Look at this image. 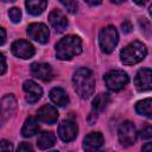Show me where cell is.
<instances>
[{
  "instance_id": "8fae6325",
  "label": "cell",
  "mask_w": 152,
  "mask_h": 152,
  "mask_svg": "<svg viewBox=\"0 0 152 152\" xmlns=\"http://www.w3.org/2000/svg\"><path fill=\"white\" fill-rule=\"evenodd\" d=\"M23 89L26 94V101L28 103H36L43 95V89L32 80H27L23 84Z\"/></svg>"
},
{
  "instance_id": "6da1fadb",
  "label": "cell",
  "mask_w": 152,
  "mask_h": 152,
  "mask_svg": "<svg viewBox=\"0 0 152 152\" xmlns=\"http://www.w3.org/2000/svg\"><path fill=\"white\" fill-rule=\"evenodd\" d=\"M72 83L76 93L82 99H88L94 94L95 78L93 72L87 68H80L74 72Z\"/></svg>"
},
{
  "instance_id": "7402d4cb",
  "label": "cell",
  "mask_w": 152,
  "mask_h": 152,
  "mask_svg": "<svg viewBox=\"0 0 152 152\" xmlns=\"http://www.w3.org/2000/svg\"><path fill=\"white\" fill-rule=\"evenodd\" d=\"M109 101H110V97H109V95L108 94H99L94 100H93V110H91V113H94V114H99L101 110H103L106 107H107V104L109 103Z\"/></svg>"
},
{
  "instance_id": "5b68a950",
  "label": "cell",
  "mask_w": 152,
  "mask_h": 152,
  "mask_svg": "<svg viewBox=\"0 0 152 152\" xmlns=\"http://www.w3.org/2000/svg\"><path fill=\"white\" fill-rule=\"evenodd\" d=\"M104 82L109 90L120 91L129 82V77L126 71L120 70V69H114V70L108 71L104 75Z\"/></svg>"
},
{
  "instance_id": "cb8c5ba5",
  "label": "cell",
  "mask_w": 152,
  "mask_h": 152,
  "mask_svg": "<svg viewBox=\"0 0 152 152\" xmlns=\"http://www.w3.org/2000/svg\"><path fill=\"white\" fill-rule=\"evenodd\" d=\"M139 134H140V138L141 139H145V140L152 139V126H150V125L145 126L144 128H141V131H140Z\"/></svg>"
},
{
  "instance_id": "f1b7e54d",
  "label": "cell",
  "mask_w": 152,
  "mask_h": 152,
  "mask_svg": "<svg viewBox=\"0 0 152 152\" xmlns=\"http://www.w3.org/2000/svg\"><path fill=\"white\" fill-rule=\"evenodd\" d=\"M0 57H1V75H4L5 71H6V66H7L6 65V58H5L4 53H1Z\"/></svg>"
},
{
  "instance_id": "7c38bea8",
  "label": "cell",
  "mask_w": 152,
  "mask_h": 152,
  "mask_svg": "<svg viewBox=\"0 0 152 152\" xmlns=\"http://www.w3.org/2000/svg\"><path fill=\"white\" fill-rule=\"evenodd\" d=\"M103 135L100 132H91L83 140V150L86 152H96L103 145Z\"/></svg>"
},
{
  "instance_id": "7a4b0ae2",
  "label": "cell",
  "mask_w": 152,
  "mask_h": 152,
  "mask_svg": "<svg viewBox=\"0 0 152 152\" xmlns=\"http://www.w3.org/2000/svg\"><path fill=\"white\" fill-rule=\"evenodd\" d=\"M82 52V40L78 36L69 34L56 44V56L58 59L69 61Z\"/></svg>"
},
{
  "instance_id": "52a82bcc",
  "label": "cell",
  "mask_w": 152,
  "mask_h": 152,
  "mask_svg": "<svg viewBox=\"0 0 152 152\" xmlns=\"http://www.w3.org/2000/svg\"><path fill=\"white\" fill-rule=\"evenodd\" d=\"M11 50L15 57H19L23 59H28V58L33 57V55L36 52L34 46L30 42L24 40V39H19V40L13 42Z\"/></svg>"
},
{
  "instance_id": "ffe728a7",
  "label": "cell",
  "mask_w": 152,
  "mask_h": 152,
  "mask_svg": "<svg viewBox=\"0 0 152 152\" xmlns=\"http://www.w3.org/2000/svg\"><path fill=\"white\" fill-rule=\"evenodd\" d=\"M25 6L27 8V12L32 15H39L44 12L45 7L48 6L46 1H42V0H27L25 2Z\"/></svg>"
},
{
  "instance_id": "4fadbf2b",
  "label": "cell",
  "mask_w": 152,
  "mask_h": 152,
  "mask_svg": "<svg viewBox=\"0 0 152 152\" xmlns=\"http://www.w3.org/2000/svg\"><path fill=\"white\" fill-rule=\"evenodd\" d=\"M37 119L44 124L52 125L58 119V112L57 109L51 104H44L42 108H39L37 113Z\"/></svg>"
},
{
  "instance_id": "30bf717a",
  "label": "cell",
  "mask_w": 152,
  "mask_h": 152,
  "mask_svg": "<svg viewBox=\"0 0 152 152\" xmlns=\"http://www.w3.org/2000/svg\"><path fill=\"white\" fill-rule=\"evenodd\" d=\"M77 131L78 128H77L76 122L71 120H63L58 126V135L65 142L74 140L77 135Z\"/></svg>"
},
{
  "instance_id": "4316f807",
  "label": "cell",
  "mask_w": 152,
  "mask_h": 152,
  "mask_svg": "<svg viewBox=\"0 0 152 152\" xmlns=\"http://www.w3.org/2000/svg\"><path fill=\"white\" fill-rule=\"evenodd\" d=\"M12 144L7 140H1V152H12Z\"/></svg>"
},
{
  "instance_id": "d6986e66",
  "label": "cell",
  "mask_w": 152,
  "mask_h": 152,
  "mask_svg": "<svg viewBox=\"0 0 152 152\" xmlns=\"http://www.w3.org/2000/svg\"><path fill=\"white\" fill-rule=\"evenodd\" d=\"M38 129H39V126H38L37 119L33 118V116H30V118H27V119L25 120V122H24V126H23V128H21V134H23L24 137L28 138V137L34 135V134L38 132Z\"/></svg>"
},
{
  "instance_id": "ba28073f",
  "label": "cell",
  "mask_w": 152,
  "mask_h": 152,
  "mask_svg": "<svg viewBox=\"0 0 152 152\" xmlns=\"http://www.w3.org/2000/svg\"><path fill=\"white\" fill-rule=\"evenodd\" d=\"M134 86L139 91H147L152 89V69H139L134 77Z\"/></svg>"
},
{
  "instance_id": "1f68e13d",
  "label": "cell",
  "mask_w": 152,
  "mask_h": 152,
  "mask_svg": "<svg viewBox=\"0 0 152 152\" xmlns=\"http://www.w3.org/2000/svg\"><path fill=\"white\" fill-rule=\"evenodd\" d=\"M150 14H151V15H152V5H151V6H150Z\"/></svg>"
},
{
  "instance_id": "f546056e",
  "label": "cell",
  "mask_w": 152,
  "mask_h": 152,
  "mask_svg": "<svg viewBox=\"0 0 152 152\" xmlns=\"http://www.w3.org/2000/svg\"><path fill=\"white\" fill-rule=\"evenodd\" d=\"M141 151H142V152H152V142H147V144H145V145L142 146Z\"/></svg>"
},
{
  "instance_id": "8992f818",
  "label": "cell",
  "mask_w": 152,
  "mask_h": 152,
  "mask_svg": "<svg viewBox=\"0 0 152 152\" xmlns=\"http://www.w3.org/2000/svg\"><path fill=\"white\" fill-rule=\"evenodd\" d=\"M118 137L124 146H131L137 140V131L131 121H125L118 129Z\"/></svg>"
},
{
  "instance_id": "9c48e42d",
  "label": "cell",
  "mask_w": 152,
  "mask_h": 152,
  "mask_svg": "<svg viewBox=\"0 0 152 152\" xmlns=\"http://www.w3.org/2000/svg\"><path fill=\"white\" fill-rule=\"evenodd\" d=\"M49 34L50 32L48 26L42 23H33L27 26V36L38 43L45 44L49 39Z\"/></svg>"
},
{
  "instance_id": "4dcf8cb0",
  "label": "cell",
  "mask_w": 152,
  "mask_h": 152,
  "mask_svg": "<svg viewBox=\"0 0 152 152\" xmlns=\"http://www.w3.org/2000/svg\"><path fill=\"white\" fill-rule=\"evenodd\" d=\"M0 32H1V40H0V44L4 45V43H5V40H6V32H5V28L1 27V28H0Z\"/></svg>"
},
{
  "instance_id": "44dd1931",
  "label": "cell",
  "mask_w": 152,
  "mask_h": 152,
  "mask_svg": "<svg viewBox=\"0 0 152 152\" xmlns=\"http://www.w3.org/2000/svg\"><path fill=\"white\" fill-rule=\"evenodd\" d=\"M135 110L138 114L152 119V99H144L137 102Z\"/></svg>"
},
{
  "instance_id": "9a60e30c",
  "label": "cell",
  "mask_w": 152,
  "mask_h": 152,
  "mask_svg": "<svg viewBox=\"0 0 152 152\" xmlns=\"http://www.w3.org/2000/svg\"><path fill=\"white\" fill-rule=\"evenodd\" d=\"M31 72L34 77L45 82L52 78V68L46 63H33L31 65Z\"/></svg>"
},
{
  "instance_id": "3957f363",
  "label": "cell",
  "mask_w": 152,
  "mask_h": 152,
  "mask_svg": "<svg viewBox=\"0 0 152 152\" xmlns=\"http://www.w3.org/2000/svg\"><path fill=\"white\" fill-rule=\"evenodd\" d=\"M146 55V46L140 42H133L120 51V59L125 65H133L141 62Z\"/></svg>"
},
{
  "instance_id": "e0dca14e",
  "label": "cell",
  "mask_w": 152,
  "mask_h": 152,
  "mask_svg": "<svg viewBox=\"0 0 152 152\" xmlns=\"http://www.w3.org/2000/svg\"><path fill=\"white\" fill-rule=\"evenodd\" d=\"M15 108H17V100L12 94L6 95L5 97H2V100H1L2 119H6L7 116H10L14 112Z\"/></svg>"
},
{
  "instance_id": "d4e9b609",
  "label": "cell",
  "mask_w": 152,
  "mask_h": 152,
  "mask_svg": "<svg viewBox=\"0 0 152 152\" xmlns=\"http://www.w3.org/2000/svg\"><path fill=\"white\" fill-rule=\"evenodd\" d=\"M61 4H62L70 13H75V12L77 11V2H76V1H71V0H69V1H61Z\"/></svg>"
},
{
  "instance_id": "5bb4252c",
  "label": "cell",
  "mask_w": 152,
  "mask_h": 152,
  "mask_svg": "<svg viewBox=\"0 0 152 152\" xmlns=\"http://www.w3.org/2000/svg\"><path fill=\"white\" fill-rule=\"evenodd\" d=\"M49 23L55 28L56 32H64L65 28L68 27V19L66 17L58 10H53L49 14Z\"/></svg>"
},
{
  "instance_id": "2e32d148",
  "label": "cell",
  "mask_w": 152,
  "mask_h": 152,
  "mask_svg": "<svg viewBox=\"0 0 152 152\" xmlns=\"http://www.w3.org/2000/svg\"><path fill=\"white\" fill-rule=\"evenodd\" d=\"M50 99L51 101L59 106V107H63L65 106L68 102H69V97H68V94L66 91L63 89V88H59V87H56V88H52L50 90Z\"/></svg>"
},
{
  "instance_id": "ac0fdd59",
  "label": "cell",
  "mask_w": 152,
  "mask_h": 152,
  "mask_svg": "<svg viewBox=\"0 0 152 152\" xmlns=\"http://www.w3.org/2000/svg\"><path fill=\"white\" fill-rule=\"evenodd\" d=\"M56 137L52 132H42L37 139V145L40 150H48L55 145Z\"/></svg>"
},
{
  "instance_id": "484cf974",
  "label": "cell",
  "mask_w": 152,
  "mask_h": 152,
  "mask_svg": "<svg viewBox=\"0 0 152 152\" xmlns=\"http://www.w3.org/2000/svg\"><path fill=\"white\" fill-rule=\"evenodd\" d=\"M17 152H33V148H32L31 144H28V142H21L18 146Z\"/></svg>"
},
{
  "instance_id": "603a6c76",
  "label": "cell",
  "mask_w": 152,
  "mask_h": 152,
  "mask_svg": "<svg viewBox=\"0 0 152 152\" xmlns=\"http://www.w3.org/2000/svg\"><path fill=\"white\" fill-rule=\"evenodd\" d=\"M8 17L13 23H19L21 20V11L18 7H12L8 11Z\"/></svg>"
},
{
  "instance_id": "83f0119b",
  "label": "cell",
  "mask_w": 152,
  "mask_h": 152,
  "mask_svg": "<svg viewBox=\"0 0 152 152\" xmlns=\"http://www.w3.org/2000/svg\"><path fill=\"white\" fill-rule=\"evenodd\" d=\"M121 27H122V32H124V33H128V32H131L132 28H133V26H132V24H131L129 21H124V23L121 24Z\"/></svg>"
},
{
  "instance_id": "d6a6232c",
  "label": "cell",
  "mask_w": 152,
  "mask_h": 152,
  "mask_svg": "<svg viewBox=\"0 0 152 152\" xmlns=\"http://www.w3.org/2000/svg\"><path fill=\"white\" fill-rule=\"evenodd\" d=\"M50 152H58V151H50Z\"/></svg>"
},
{
  "instance_id": "277c9868",
  "label": "cell",
  "mask_w": 152,
  "mask_h": 152,
  "mask_svg": "<svg viewBox=\"0 0 152 152\" xmlns=\"http://www.w3.org/2000/svg\"><path fill=\"white\" fill-rule=\"evenodd\" d=\"M118 42H119V34H118V31L114 26L109 25V26L103 27L100 31L99 43H100L101 50L104 53H110L115 49Z\"/></svg>"
}]
</instances>
